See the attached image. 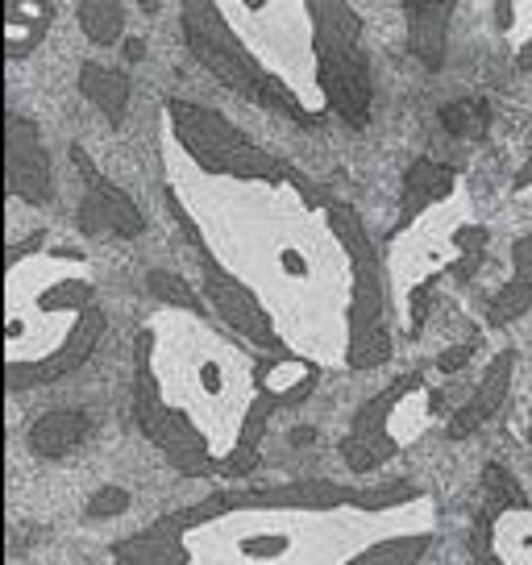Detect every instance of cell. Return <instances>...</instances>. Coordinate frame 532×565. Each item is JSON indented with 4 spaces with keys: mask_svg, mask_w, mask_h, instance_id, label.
<instances>
[{
    "mask_svg": "<svg viewBox=\"0 0 532 565\" xmlns=\"http://www.w3.org/2000/svg\"><path fill=\"white\" fill-rule=\"evenodd\" d=\"M183 38H188L192 54L200 58V67L209 71L221 88H230L233 96H242V100L266 108V113H279L287 121H300V125L324 121V113H312L300 100V92L291 88L287 79H279L275 71H266L249 54V46L233 34L230 21H225V4L188 0L183 4Z\"/></svg>",
    "mask_w": 532,
    "mask_h": 565,
    "instance_id": "6da1fadb",
    "label": "cell"
},
{
    "mask_svg": "<svg viewBox=\"0 0 532 565\" xmlns=\"http://www.w3.org/2000/svg\"><path fill=\"white\" fill-rule=\"evenodd\" d=\"M312 21V54H317V88L324 96V113H333L350 129H366L371 121V63L362 51V18L345 0H308Z\"/></svg>",
    "mask_w": 532,
    "mask_h": 565,
    "instance_id": "7a4b0ae2",
    "label": "cell"
},
{
    "mask_svg": "<svg viewBox=\"0 0 532 565\" xmlns=\"http://www.w3.org/2000/svg\"><path fill=\"white\" fill-rule=\"evenodd\" d=\"M329 230L341 242L350 258V341H345V366L350 371H374L391 358V329H387V279L374 249L366 221L354 204H329Z\"/></svg>",
    "mask_w": 532,
    "mask_h": 565,
    "instance_id": "3957f363",
    "label": "cell"
},
{
    "mask_svg": "<svg viewBox=\"0 0 532 565\" xmlns=\"http://www.w3.org/2000/svg\"><path fill=\"white\" fill-rule=\"evenodd\" d=\"M171 134L183 146V154L204 171V175L225 179H263V183H291L296 167L279 162L275 154L258 150L249 141L246 129H237L230 117H221L216 108L192 105V100H167Z\"/></svg>",
    "mask_w": 532,
    "mask_h": 565,
    "instance_id": "277c9868",
    "label": "cell"
},
{
    "mask_svg": "<svg viewBox=\"0 0 532 565\" xmlns=\"http://www.w3.org/2000/svg\"><path fill=\"white\" fill-rule=\"evenodd\" d=\"M155 329H142L134 341V420L146 433V441L159 445L167 461L188 478H216V461L209 437L188 420V412L167 404L155 371Z\"/></svg>",
    "mask_w": 532,
    "mask_h": 565,
    "instance_id": "5b68a950",
    "label": "cell"
},
{
    "mask_svg": "<svg viewBox=\"0 0 532 565\" xmlns=\"http://www.w3.org/2000/svg\"><path fill=\"white\" fill-rule=\"evenodd\" d=\"M162 200H167V209H171L175 225L183 230V237L192 242V254H195V263H200V282H204V296L213 303V312L230 324L233 333H242L246 341H254V345H263L266 353L279 358V353H284V337L275 333L266 303L249 291L246 279H237L230 266L216 258V249L209 246V237L200 233V225L192 221V212L179 200L175 188H162Z\"/></svg>",
    "mask_w": 532,
    "mask_h": 565,
    "instance_id": "8992f818",
    "label": "cell"
},
{
    "mask_svg": "<svg viewBox=\"0 0 532 565\" xmlns=\"http://www.w3.org/2000/svg\"><path fill=\"white\" fill-rule=\"evenodd\" d=\"M225 499V515L233 512H341V508H358V512H391L421 499V487L408 482H391V487H374V491H354L333 478H291V482H275V487H237V491H221Z\"/></svg>",
    "mask_w": 532,
    "mask_h": 565,
    "instance_id": "52a82bcc",
    "label": "cell"
},
{
    "mask_svg": "<svg viewBox=\"0 0 532 565\" xmlns=\"http://www.w3.org/2000/svg\"><path fill=\"white\" fill-rule=\"evenodd\" d=\"M425 391H428L425 374H404V379L387 383L379 395H371L366 404L358 407L350 433L338 445L345 466H350V475H379L391 458H400L404 437L391 433V420L408 407V399L425 395Z\"/></svg>",
    "mask_w": 532,
    "mask_h": 565,
    "instance_id": "ba28073f",
    "label": "cell"
},
{
    "mask_svg": "<svg viewBox=\"0 0 532 565\" xmlns=\"http://www.w3.org/2000/svg\"><path fill=\"white\" fill-rule=\"evenodd\" d=\"M225 515V499L213 491L209 499H200L192 508L179 512H162L155 524H146L142 532L125 536L113 545V565H192V548H188V532L204 529Z\"/></svg>",
    "mask_w": 532,
    "mask_h": 565,
    "instance_id": "9c48e42d",
    "label": "cell"
},
{
    "mask_svg": "<svg viewBox=\"0 0 532 565\" xmlns=\"http://www.w3.org/2000/svg\"><path fill=\"white\" fill-rule=\"evenodd\" d=\"M72 159H75V167H79V175H84L79 230L88 233V237H121V242L142 237L146 216H142V209L134 204V195L125 192V188H117L113 179L100 175L79 146H72Z\"/></svg>",
    "mask_w": 532,
    "mask_h": 565,
    "instance_id": "30bf717a",
    "label": "cell"
},
{
    "mask_svg": "<svg viewBox=\"0 0 532 565\" xmlns=\"http://www.w3.org/2000/svg\"><path fill=\"white\" fill-rule=\"evenodd\" d=\"M4 179L13 200H25L30 209L51 204V154L38 125L21 113H4Z\"/></svg>",
    "mask_w": 532,
    "mask_h": 565,
    "instance_id": "8fae6325",
    "label": "cell"
},
{
    "mask_svg": "<svg viewBox=\"0 0 532 565\" xmlns=\"http://www.w3.org/2000/svg\"><path fill=\"white\" fill-rule=\"evenodd\" d=\"M105 329H108L105 308H92L79 324H67L72 337H63L46 358H38V362H9V391L18 395L25 387H46V383H58V379L75 374L96 353Z\"/></svg>",
    "mask_w": 532,
    "mask_h": 565,
    "instance_id": "7c38bea8",
    "label": "cell"
},
{
    "mask_svg": "<svg viewBox=\"0 0 532 565\" xmlns=\"http://www.w3.org/2000/svg\"><path fill=\"white\" fill-rule=\"evenodd\" d=\"M512 374H515V353L503 350L487 366V374L479 379V387H475V395L466 399V404L449 416V424H445V437L449 441H466V437H475L482 424L496 416L499 407H503V399H508V391H512Z\"/></svg>",
    "mask_w": 532,
    "mask_h": 565,
    "instance_id": "4fadbf2b",
    "label": "cell"
},
{
    "mask_svg": "<svg viewBox=\"0 0 532 565\" xmlns=\"http://www.w3.org/2000/svg\"><path fill=\"white\" fill-rule=\"evenodd\" d=\"M454 188H458V171L449 162L433 159V154L412 159V167L400 179V230H408L412 221L433 209V204L449 200Z\"/></svg>",
    "mask_w": 532,
    "mask_h": 565,
    "instance_id": "5bb4252c",
    "label": "cell"
},
{
    "mask_svg": "<svg viewBox=\"0 0 532 565\" xmlns=\"http://www.w3.org/2000/svg\"><path fill=\"white\" fill-rule=\"evenodd\" d=\"M404 21H408V46L428 71L445 67V42H449V18L454 0H404Z\"/></svg>",
    "mask_w": 532,
    "mask_h": 565,
    "instance_id": "9a60e30c",
    "label": "cell"
},
{
    "mask_svg": "<svg viewBox=\"0 0 532 565\" xmlns=\"http://www.w3.org/2000/svg\"><path fill=\"white\" fill-rule=\"evenodd\" d=\"M92 433V416L79 412V407H54L46 416H38L25 433V445L38 458H67L72 449L88 441Z\"/></svg>",
    "mask_w": 532,
    "mask_h": 565,
    "instance_id": "2e32d148",
    "label": "cell"
},
{
    "mask_svg": "<svg viewBox=\"0 0 532 565\" xmlns=\"http://www.w3.org/2000/svg\"><path fill=\"white\" fill-rule=\"evenodd\" d=\"M532 312V237H520L512 246V279L491 296L487 320L491 324H512Z\"/></svg>",
    "mask_w": 532,
    "mask_h": 565,
    "instance_id": "e0dca14e",
    "label": "cell"
},
{
    "mask_svg": "<svg viewBox=\"0 0 532 565\" xmlns=\"http://www.w3.org/2000/svg\"><path fill=\"white\" fill-rule=\"evenodd\" d=\"M51 25H54L51 0L30 4V13H25L21 0H4V58L18 63V58H25V54H34Z\"/></svg>",
    "mask_w": 532,
    "mask_h": 565,
    "instance_id": "ac0fdd59",
    "label": "cell"
},
{
    "mask_svg": "<svg viewBox=\"0 0 532 565\" xmlns=\"http://www.w3.org/2000/svg\"><path fill=\"white\" fill-rule=\"evenodd\" d=\"M79 92H84L92 105L105 113V121L117 129V125L125 121L129 96H134V79L117 67H105V63H79Z\"/></svg>",
    "mask_w": 532,
    "mask_h": 565,
    "instance_id": "d6986e66",
    "label": "cell"
},
{
    "mask_svg": "<svg viewBox=\"0 0 532 565\" xmlns=\"http://www.w3.org/2000/svg\"><path fill=\"white\" fill-rule=\"evenodd\" d=\"M482 508H487V512H496V515L529 512L532 494L520 487V478H512L508 466L487 461V466H482Z\"/></svg>",
    "mask_w": 532,
    "mask_h": 565,
    "instance_id": "ffe728a7",
    "label": "cell"
},
{
    "mask_svg": "<svg viewBox=\"0 0 532 565\" xmlns=\"http://www.w3.org/2000/svg\"><path fill=\"white\" fill-rule=\"evenodd\" d=\"M433 536L428 532H416V536H391V541H379V545L354 553L350 562L341 565H421L425 562Z\"/></svg>",
    "mask_w": 532,
    "mask_h": 565,
    "instance_id": "44dd1931",
    "label": "cell"
},
{
    "mask_svg": "<svg viewBox=\"0 0 532 565\" xmlns=\"http://www.w3.org/2000/svg\"><path fill=\"white\" fill-rule=\"evenodd\" d=\"M75 18H79V30L96 46H113L125 30V4H117V0H84L75 9Z\"/></svg>",
    "mask_w": 532,
    "mask_h": 565,
    "instance_id": "7402d4cb",
    "label": "cell"
},
{
    "mask_svg": "<svg viewBox=\"0 0 532 565\" xmlns=\"http://www.w3.org/2000/svg\"><path fill=\"white\" fill-rule=\"evenodd\" d=\"M441 125L445 134H454L461 141H482L491 134V108H487V100H475V96L449 100L441 108Z\"/></svg>",
    "mask_w": 532,
    "mask_h": 565,
    "instance_id": "603a6c76",
    "label": "cell"
},
{
    "mask_svg": "<svg viewBox=\"0 0 532 565\" xmlns=\"http://www.w3.org/2000/svg\"><path fill=\"white\" fill-rule=\"evenodd\" d=\"M146 287H150V296H155L159 303H167V308L192 312V317H200V312H204V300H200V291H195L188 279L171 275V270H150V275H146Z\"/></svg>",
    "mask_w": 532,
    "mask_h": 565,
    "instance_id": "cb8c5ba5",
    "label": "cell"
},
{
    "mask_svg": "<svg viewBox=\"0 0 532 565\" xmlns=\"http://www.w3.org/2000/svg\"><path fill=\"white\" fill-rule=\"evenodd\" d=\"M129 503H134V494L125 491V487H100V491L92 494V503H88V515L92 520H113V515H121L129 512Z\"/></svg>",
    "mask_w": 532,
    "mask_h": 565,
    "instance_id": "d4e9b609",
    "label": "cell"
},
{
    "mask_svg": "<svg viewBox=\"0 0 532 565\" xmlns=\"http://www.w3.org/2000/svg\"><path fill=\"white\" fill-rule=\"evenodd\" d=\"M475 350H479V337H466V341H458L454 350H445L441 358H437V371L441 374H458L470 358H475Z\"/></svg>",
    "mask_w": 532,
    "mask_h": 565,
    "instance_id": "484cf974",
    "label": "cell"
},
{
    "mask_svg": "<svg viewBox=\"0 0 532 565\" xmlns=\"http://www.w3.org/2000/svg\"><path fill=\"white\" fill-rule=\"evenodd\" d=\"M237 548H242V557H279L287 553V536H246Z\"/></svg>",
    "mask_w": 532,
    "mask_h": 565,
    "instance_id": "4316f807",
    "label": "cell"
},
{
    "mask_svg": "<svg viewBox=\"0 0 532 565\" xmlns=\"http://www.w3.org/2000/svg\"><path fill=\"white\" fill-rule=\"evenodd\" d=\"M279 263H284V270L291 279H304V275H308V263H304V254H296V249H284Z\"/></svg>",
    "mask_w": 532,
    "mask_h": 565,
    "instance_id": "83f0119b",
    "label": "cell"
},
{
    "mask_svg": "<svg viewBox=\"0 0 532 565\" xmlns=\"http://www.w3.org/2000/svg\"><path fill=\"white\" fill-rule=\"evenodd\" d=\"M512 195H524V200H532V159L520 167V175H515V183H512Z\"/></svg>",
    "mask_w": 532,
    "mask_h": 565,
    "instance_id": "f1b7e54d",
    "label": "cell"
},
{
    "mask_svg": "<svg viewBox=\"0 0 532 565\" xmlns=\"http://www.w3.org/2000/svg\"><path fill=\"white\" fill-rule=\"evenodd\" d=\"M515 71H520V75H529L532 71V34L524 38V46L515 51Z\"/></svg>",
    "mask_w": 532,
    "mask_h": 565,
    "instance_id": "f546056e",
    "label": "cell"
},
{
    "mask_svg": "<svg viewBox=\"0 0 532 565\" xmlns=\"http://www.w3.org/2000/svg\"><path fill=\"white\" fill-rule=\"evenodd\" d=\"M142 54H146V42H142V38H129V42H125V58H129V63H138Z\"/></svg>",
    "mask_w": 532,
    "mask_h": 565,
    "instance_id": "4dcf8cb0",
    "label": "cell"
}]
</instances>
